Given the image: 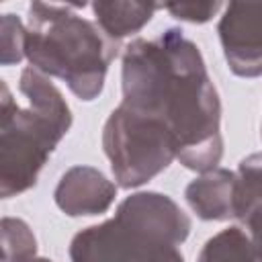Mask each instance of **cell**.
<instances>
[{
    "label": "cell",
    "instance_id": "obj_1",
    "mask_svg": "<svg viewBox=\"0 0 262 262\" xmlns=\"http://www.w3.org/2000/svg\"><path fill=\"white\" fill-rule=\"evenodd\" d=\"M123 102L162 121L176 139L182 166L217 168L223 156L221 102L201 49L180 29L133 39L123 51Z\"/></svg>",
    "mask_w": 262,
    "mask_h": 262
},
{
    "label": "cell",
    "instance_id": "obj_2",
    "mask_svg": "<svg viewBox=\"0 0 262 262\" xmlns=\"http://www.w3.org/2000/svg\"><path fill=\"white\" fill-rule=\"evenodd\" d=\"M0 86V196L10 199L35 186L51 151L70 131L72 113L49 76L33 66L18 80L27 108L14 102L6 82Z\"/></svg>",
    "mask_w": 262,
    "mask_h": 262
},
{
    "label": "cell",
    "instance_id": "obj_3",
    "mask_svg": "<svg viewBox=\"0 0 262 262\" xmlns=\"http://www.w3.org/2000/svg\"><path fill=\"white\" fill-rule=\"evenodd\" d=\"M84 4H47L29 6V25L25 39V57L45 76L61 78L70 90L92 100L102 92L108 63L119 53V41L76 14Z\"/></svg>",
    "mask_w": 262,
    "mask_h": 262
},
{
    "label": "cell",
    "instance_id": "obj_4",
    "mask_svg": "<svg viewBox=\"0 0 262 262\" xmlns=\"http://www.w3.org/2000/svg\"><path fill=\"white\" fill-rule=\"evenodd\" d=\"M190 233L188 215L162 192L127 196L115 217L90 225L70 244L72 262H141L147 254L180 246Z\"/></svg>",
    "mask_w": 262,
    "mask_h": 262
},
{
    "label": "cell",
    "instance_id": "obj_5",
    "mask_svg": "<svg viewBox=\"0 0 262 262\" xmlns=\"http://www.w3.org/2000/svg\"><path fill=\"white\" fill-rule=\"evenodd\" d=\"M102 147L119 186L135 188L164 172L178 156L176 139L156 117L121 102L104 123Z\"/></svg>",
    "mask_w": 262,
    "mask_h": 262
},
{
    "label": "cell",
    "instance_id": "obj_6",
    "mask_svg": "<svg viewBox=\"0 0 262 262\" xmlns=\"http://www.w3.org/2000/svg\"><path fill=\"white\" fill-rule=\"evenodd\" d=\"M219 39L235 76H262V2H229L219 20Z\"/></svg>",
    "mask_w": 262,
    "mask_h": 262
},
{
    "label": "cell",
    "instance_id": "obj_7",
    "mask_svg": "<svg viewBox=\"0 0 262 262\" xmlns=\"http://www.w3.org/2000/svg\"><path fill=\"white\" fill-rule=\"evenodd\" d=\"M53 196L55 205L70 217L100 215L113 205L117 184L92 166H72L61 174Z\"/></svg>",
    "mask_w": 262,
    "mask_h": 262
},
{
    "label": "cell",
    "instance_id": "obj_8",
    "mask_svg": "<svg viewBox=\"0 0 262 262\" xmlns=\"http://www.w3.org/2000/svg\"><path fill=\"white\" fill-rule=\"evenodd\" d=\"M186 203L205 221H225L235 217V172L213 168L194 178L184 190Z\"/></svg>",
    "mask_w": 262,
    "mask_h": 262
},
{
    "label": "cell",
    "instance_id": "obj_9",
    "mask_svg": "<svg viewBox=\"0 0 262 262\" xmlns=\"http://www.w3.org/2000/svg\"><path fill=\"white\" fill-rule=\"evenodd\" d=\"M162 4L154 2H94L92 12L96 25L113 41H121L137 31H141Z\"/></svg>",
    "mask_w": 262,
    "mask_h": 262
},
{
    "label": "cell",
    "instance_id": "obj_10",
    "mask_svg": "<svg viewBox=\"0 0 262 262\" xmlns=\"http://www.w3.org/2000/svg\"><path fill=\"white\" fill-rule=\"evenodd\" d=\"M196 262H256V254L250 235L233 225L209 237Z\"/></svg>",
    "mask_w": 262,
    "mask_h": 262
},
{
    "label": "cell",
    "instance_id": "obj_11",
    "mask_svg": "<svg viewBox=\"0 0 262 262\" xmlns=\"http://www.w3.org/2000/svg\"><path fill=\"white\" fill-rule=\"evenodd\" d=\"M262 205V154L244 158L235 172V219L244 221Z\"/></svg>",
    "mask_w": 262,
    "mask_h": 262
},
{
    "label": "cell",
    "instance_id": "obj_12",
    "mask_svg": "<svg viewBox=\"0 0 262 262\" xmlns=\"http://www.w3.org/2000/svg\"><path fill=\"white\" fill-rule=\"evenodd\" d=\"M37 256V239L23 219H2V260L25 262Z\"/></svg>",
    "mask_w": 262,
    "mask_h": 262
},
{
    "label": "cell",
    "instance_id": "obj_13",
    "mask_svg": "<svg viewBox=\"0 0 262 262\" xmlns=\"http://www.w3.org/2000/svg\"><path fill=\"white\" fill-rule=\"evenodd\" d=\"M27 27L14 14H2L0 18V61L2 66L18 63L25 57Z\"/></svg>",
    "mask_w": 262,
    "mask_h": 262
},
{
    "label": "cell",
    "instance_id": "obj_14",
    "mask_svg": "<svg viewBox=\"0 0 262 262\" xmlns=\"http://www.w3.org/2000/svg\"><path fill=\"white\" fill-rule=\"evenodd\" d=\"M174 18L186 20V23H207L211 20L221 8V2H172V4H162Z\"/></svg>",
    "mask_w": 262,
    "mask_h": 262
},
{
    "label": "cell",
    "instance_id": "obj_15",
    "mask_svg": "<svg viewBox=\"0 0 262 262\" xmlns=\"http://www.w3.org/2000/svg\"><path fill=\"white\" fill-rule=\"evenodd\" d=\"M246 227H248V235L252 239V246H254V254H256V262H262V205L256 207L244 221H242Z\"/></svg>",
    "mask_w": 262,
    "mask_h": 262
},
{
    "label": "cell",
    "instance_id": "obj_16",
    "mask_svg": "<svg viewBox=\"0 0 262 262\" xmlns=\"http://www.w3.org/2000/svg\"><path fill=\"white\" fill-rule=\"evenodd\" d=\"M141 262H184L178 246H166V248H160L151 254H147Z\"/></svg>",
    "mask_w": 262,
    "mask_h": 262
},
{
    "label": "cell",
    "instance_id": "obj_17",
    "mask_svg": "<svg viewBox=\"0 0 262 262\" xmlns=\"http://www.w3.org/2000/svg\"><path fill=\"white\" fill-rule=\"evenodd\" d=\"M25 262H51V260H47V258H39V256H35V258H29V260H25Z\"/></svg>",
    "mask_w": 262,
    "mask_h": 262
}]
</instances>
